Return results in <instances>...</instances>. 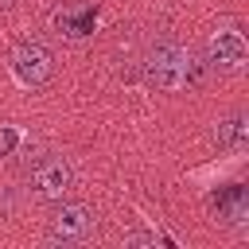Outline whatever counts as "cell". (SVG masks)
I'll use <instances>...</instances> for the list:
<instances>
[{
	"label": "cell",
	"mask_w": 249,
	"mask_h": 249,
	"mask_svg": "<svg viewBox=\"0 0 249 249\" xmlns=\"http://www.w3.org/2000/svg\"><path fill=\"white\" fill-rule=\"evenodd\" d=\"M140 74H144V82L152 89L175 93L183 86H198L206 78V62L183 43H156L140 62Z\"/></svg>",
	"instance_id": "cell-1"
},
{
	"label": "cell",
	"mask_w": 249,
	"mask_h": 249,
	"mask_svg": "<svg viewBox=\"0 0 249 249\" xmlns=\"http://www.w3.org/2000/svg\"><path fill=\"white\" fill-rule=\"evenodd\" d=\"M245 54H249L245 35H241V31H233V27H222V31H214V35H210L206 66H214V70H241V66H245Z\"/></svg>",
	"instance_id": "cell-5"
},
{
	"label": "cell",
	"mask_w": 249,
	"mask_h": 249,
	"mask_svg": "<svg viewBox=\"0 0 249 249\" xmlns=\"http://www.w3.org/2000/svg\"><path fill=\"white\" fill-rule=\"evenodd\" d=\"M175 245L171 237H156V233H144V230H132V233H124V245Z\"/></svg>",
	"instance_id": "cell-9"
},
{
	"label": "cell",
	"mask_w": 249,
	"mask_h": 249,
	"mask_svg": "<svg viewBox=\"0 0 249 249\" xmlns=\"http://www.w3.org/2000/svg\"><path fill=\"white\" fill-rule=\"evenodd\" d=\"M210 206L226 226H245L249 222V187L245 183H226L210 195Z\"/></svg>",
	"instance_id": "cell-7"
},
{
	"label": "cell",
	"mask_w": 249,
	"mask_h": 249,
	"mask_svg": "<svg viewBox=\"0 0 249 249\" xmlns=\"http://www.w3.org/2000/svg\"><path fill=\"white\" fill-rule=\"evenodd\" d=\"M97 237V210L86 202H62L47 218V241L54 245H89Z\"/></svg>",
	"instance_id": "cell-2"
},
{
	"label": "cell",
	"mask_w": 249,
	"mask_h": 249,
	"mask_svg": "<svg viewBox=\"0 0 249 249\" xmlns=\"http://www.w3.org/2000/svg\"><path fill=\"white\" fill-rule=\"evenodd\" d=\"M51 23L66 39H86L97 27V4H62V8H54Z\"/></svg>",
	"instance_id": "cell-6"
},
{
	"label": "cell",
	"mask_w": 249,
	"mask_h": 249,
	"mask_svg": "<svg viewBox=\"0 0 249 249\" xmlns=\"http://www.w3.org/2000/svg\"><path fill=\"white\" fill-rule=\"evenodd\" d=\"M8 66H12V74H16L19 86L39 89V86H47L51 74H54V54H51L43 43H19V47L12 51Z\"/></svg>",
	"instance_id": "cell-4"
},
{
	"label": "cell",
	"mask_w": 249,
	"mask_h": 249,
	"mask_svg": "<svg viewBox=\"0 0 249 249\" xmlns=\"http://www.w3.org/2000/svg\"><path fill=\"white\" fill-rule=\"evenodd\" d=\"M214 144L226 148V152H241V148L249 144V117H245V113H230V117H222L218 128H214Z\"/></svg>",
	"instance_id": "cell-8"
},
{
	"label": "cell",
	"mask_w": 249,
	"mask_h": 249,
	"mask_svg": "<svg viewBox=\"0 0 249 249\" xmlns=\"http://www.w3.org/2000/svg\"><path fill=\"white\" fill-rule=\"evenodd\" d=\"M16 144H19V132L4 124V128H0V156H12V152H16Z\"/></svg>",
	"instance_id": "cell-10"
},
{
	"label": "cell",
	"mask_w": 249,
	"mask_h": 249,
	"mask_svg": "<svg viewBox=\"0 0 249 249\" xmlns=\"http://www.w3.org/2000/svg\"><path fill=\"white\" fill-rule=\"evenodd\" d=\"M78 183V171L66 156L58 152H43L31 167H27V187L35 198H47V202H58L62 195H70Z\"/></svg>",
	"instance_id": "cell-3"
}]
</instances>
